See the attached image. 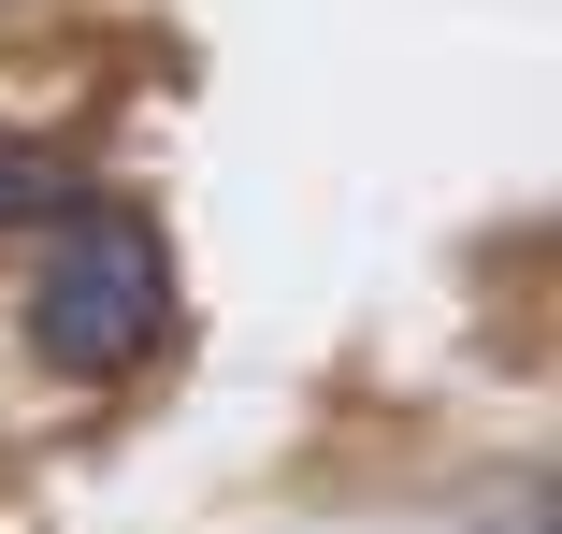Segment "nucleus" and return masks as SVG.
<instances>
[{"label":"nucleus","mask_w":562,"mask_h":534,"mask_svg":"<svg viewBox=\"0 0 562 534\" xmlns=\"http://www.w3.org/2000/svg\"><path fill=\"white\" fill-rule=\"evenodd\" d=\"M44 275H30V361L101 390V376H131L159 347V318H173V246L131 218V202H58L44 218Z\"/></svg>","instance_id":"f257e3e1"},{"label":"nucleus","mask_w":562,"mask_h":534,"mask_svg":"<svg viewBox=\"0 0 562 534\" xmlns=\"http://www.w3.org/2000/svg\"><path fill=\"white\" fill-rule=\"evenodd\" d=\"M58 202H87L72 145H44V131H0V232H44Z\"/></svg>","instance_id":"f03ea898"}]
</instances>
